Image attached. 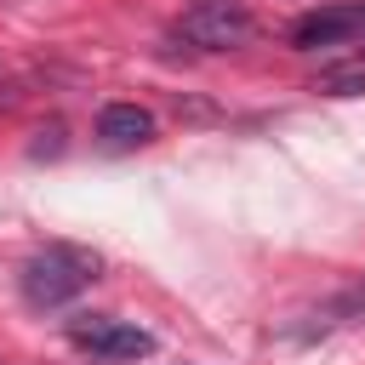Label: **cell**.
Masks as SVG:
<instances>
[{"label": "cell", "instance_id": "1", "mask_svg": "<svg viewBox=\"0 0 365 365\" xmlns=\"http://www.w3.org/2000/svg\"><path fill=\"white\" fill-rule=\"evenodd\" d=\"M97 251H86V245H46V251H34L29 262H23V274H17V285H23V302L29 308H63V302H74L91 279H97Z\"/></svg>", "mask_w": 365, "mask_h": 365}, {"label": "cell", "instance_id": "2", "mask_svg": "<svg viewBox=\"0 0 365 365\" xmlns=\"http://www.w3.org/2000/svg\"><path fill=\"white\" fill-rule=\"evenodd\" d=\"M68 342L80 354H91L97 365H131V359L154 354V331H143L131 319H114V314H80V319H68Z\"/></svg>", "mask_w": 365, "mask_h": 365}, {"label": "cell", "instance_id": "3", "mask_svg": "<svg viewBox=\"0 0 365 365\" xmlns=\"http://www.w3.org/2000/svg\"><path fill=\"white\" fill-rule=\"evenodd\" d=\"M177 34L188 46H200V51H234V46H251L257 40V17L240 0H194L177 17Z\"/></svg>", "mask_w": 365, "mask_h": 365}, {"label": "cell", "instance_id": "4", "mask_svg": "<svg viewBox=\"0 0 365 365\" xmlns=\"http://www.w3.org/2000/svg\"><path fill=\"white\" fill-rule=\"evenodd\" d=\"M348 40H365V0H331V6H314L291 23V46L297 51H319V46H348Z\"/></svg>", "mask_w": 365, "mask_h": 365}, {"label": "cell", "instance_id": "5", "mask_svg": "<svg viewBox=\"0 0 365 365\" xmlns=\"http://www.w3.org/2000/svg\"><path fill=\"white\" fill-rule=\"evenodd\" d=\"M365 319V274H354L348 285H336L331 297H319L314 308L297 314V336H325V331H342V325H359Z\"/></svg>", "mask_w": 365, "mask_h": 365}, {"label": "cell", "instance_id": "6", "mask_svg": "<svg viewBox=\"0 0 365 365\" xmlns=\"http://www.w3.org/2000/svg\"><path fill=\"white\" fill-rule=\"evenodd\" d=\"M97 143L114 148V154L143 148V143H154V114L137 108V103H108V108L97 114Z\"/></svg>", "mask_w": 365, "mask_h": 365}, {"label": "cell", "instance_id": "7", "mask_svg": "<svg viewBox=\"0 0 365 365\" xmlns=\"http://www.w3.org/2000/svg\"><path fill=\"white\" fill-rule=\"evenodd\" d=\"M314 91H331V97H354V91H365V63H359V68H331V74H319Z\"/></svg>", "mask_w": 365, "mask_h": 365}]
</instances>
